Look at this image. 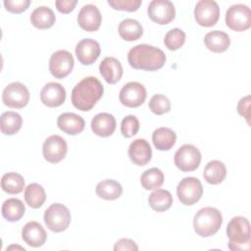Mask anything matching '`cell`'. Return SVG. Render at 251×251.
Returning <instances> with one entry per match:
<instances>
[{
    "label": "cell",
    "mask_w": 251,
    "mask_h": 251,
    "mask_svg": "<svg viewBox=\"0 0 251 251\" xmlns=\"http://www.w3.org/2000/svg\"><path fill=\"white\" fill-rule=\"evenodd\" d=\"M30 4L29 0H5L4 6L7 11L15 14H20L25 11Z\"/></svg>",
    "instance_id": "39"
},
{
    "label": "cell",
    "mask_w": 251,
    "mask_h": 251,
    "mask_svg": "<svg viewBox=\"0 0 251 251\" xmlns=\"http://www.w3.org/2000/svg\"><path fill=\"white\" fill-rule=\"evenodd\" d=\"M138 130H139V121L135 116L128 115L122 120L121 132L125 137L129 138L135 135Z\"/></svg>",
    "instance_id": "37"
},
{
    "label": "cell",
    "mask_w": 251,
    "mask_h": 251,
    "mask_svg": "<svg viewBox=\"0 0 251 251\" xmlns=\"http://www.w3.org/2000/svg\"><path fill=\"white\" fill-rule=\"evenodd\" d=\"M203 176L208 183L219 184L226 176V168L223 162L212 160L204 168Z\"/></svg>",
    "instance_id": "28"
},
{
    "label": "cell",
    "mask_w": 251,
    "mask_h": 251,
    "mask_svg": "<svg viewBox=\"0 0 251 251\" xmlns=\"http://www.w3.org/2000/svg\"><path fill=\"white\" fill-rule=\"evenodd\" d=\"M249 107H250V96L247 95L242 97L237 104V112L240 116L246 119L249 124Z\"/></svg>",
    "instance_id": "41"
},
{
    "label": "cell",
    "mask_w": 251,
    "mask_h": 251,
    "mask_svg": "<svg viewBox=\"0 0 251 251\" xmlns=\"http://www.w3.org/2000/svg\"><path fill=\"white\" fill-rule=\"evenodd\" d=\"M149 109L156 115H163L171 110L169 98L163 94H155L149 101Z\"/></svg>",
    "instance_id": "36"
},
{
    "label": "cell",
    "mask_w": 251,
    "mask_h": 251,
    "mask_svg": "<svg viewBox=\"0 0 251 251\" xmlns=\"http://www.w3.org/2000/svg\"><path fill=\"white\" fill-rule=\"evenodd\" d=\"M91 129L98 136L108 137L116 129V119L110 113H99L91 121Z\"/></svg>",
    "instance_id": "22"
},
{
    "label": "cell",
    "mask_w": 251,
    "mask_h": 251,
    "mask_svg": "<svg viewBox=\"0 0 251 251\" xmlns=\"http://www.w3.org/2000/svg\"><path fill=\"white\" fill-rule=\"evenodd\" d=\"M15 248H16V249H21V250H24V251L25 250L24 247H21V246H15V245H11V246L7 247V249H6V250L8 251V250H11V249H15Z\"/></svg>",
    "instance_id": "43"
},
{
    "label": "cell",
    "mask_w": 251,
    "mask_h": 251,
    "mask_svg": "<svg viewBox=\"0 0 251 251\" xmlns=\"http://www.w3.org/2000/svg\"><path fill=\"white\" fill-rule=\"evenodd\" d=\"M141 0H108V4L115 10L134 12L141 5Z\"/></svg>",
    "instance_id": "38"
},
{
    "label": "cell",
    "mask_w": 251,
    "mask_h": 251,
    "mask_svg": "<svg viewBox=\"0 0 251 251\" xmlns=\"http://www.w3.org/2000/svg\"><path fill=\"white\" fill-rule=\"evenodd\" d=\"M206 47L215 53H223L230 45V39L227 33L222 30H213L206 33L204 37Z\"/></svg>",
    "instance_id": "23"
},
{
    "label": "cell",
    "mask_w": 251,
    "mask_h": 251,
    "mask_svg": "<svg viewBox=\"0 0 251 251\" xmlns=\"http://www.w3.org/2000/svg\"><path fill=\"white\" fill-rule=\"evenodd\" d=\"M2 101L10 108H24L29 101L28 89L21 82H11L3 90Z\"/></svg>",
    "instance_id": "9"
},
{
    "label": "cell",
    "mask_w": 251,
    "mask_h": 251,
    "mask_svg": "<svg viewBox=\"0 0 251 251\" xmlns=\"http://www.w3.org/2000/svg\"><path fill=\"white\" fill-rule=\"evenodd\" d=\"M194 18L201 26H213L220 18V8L216 1L200 0L194 8Z\"/></svg>",
    "instance_id": "10"
},
{
    "label": "cell",
    "mask_w": 251,
    "mask_h": 251,
    "mask_svg": "<svg viewBox=\"0 0 251 251\" xmlns=\"http://www.w3.org/2000/svg\"><path fill=\"white\" fill-rule=\"evenodd\" d=\"M66 89L58 82L46 83L40 91L41 102L50 108L61 106L66 100Z\"/></svg>",
    "instance_id": "17"
},
{
    "label": "cell",
    "mask_w": 251,
    "mask_h": 251,
    "mask_svg": "<svg viewBox=\"0 0 251 251\" xmlns=\"http://www.w3.org/2000/svg\"><path fill=\"white\" fill-rule=\"evenodd\" d=\"M185 42V32L180 28H173L169 30L164 38V43L169 50L175 51L179 49Z\"/></svg>",
    "instance_id": "35"
},
{
    "label": "cell",
    "mask_w": 251,
    "mask_h": 251,
    "mask_svg": "<svg viewBox=\"0 0 251 251\" xmlns=\"http://www.w3.org/2000/svg\"><path fill=\"white\" fill-rule=\"evenodd\" d=\"M25 200L29 207L33 209L40 208L46 200V193L43 186L36 182L29 183L25 189Z\"/></svg>",
    "instance_id": "30"
},
{
    "label": "cell",
    "mask_w": 251,
    "mask_h": 251,
    "mask_svg": "<svg viewBox=\"0 0 251 251\" xmlns=\"http://www.w3.org/2000/svg\"><path fill=\"white\" fill-rule=\"evenodd\" d=\"M2 216L8 222L20 221L25 212V204L18 198H9L4 201L1 208Z\"/></svg>",
    "instance_id": "26"
},
{
    "label": "cell",
    "mask_w": 251,
    "mask_h": 251,
    "mask_svg": "<svg viewBox=\"0 0 251 251\" xmlns=\"http://www.w3.org/2000/svg\"><path fill=\"white\" fill-rule=\"evenodd\" d=\"M115 251H124V250H129V251H137L138 246L136 243L129 238H121L118 240L114 245Z\"/></svg>",
    "instance_id": "40"
},
{
    "label": "cell",
    "mask_w": 251,
    "mask_h": 251,
    "mask_svg": "<svg viewBox=\"0 0 251 251\" xmlns=\"http://www.w3.org/2000/svg\"><path fill=\"white\" fill-rule=\"evenodd\" d=\"M22 237L24 241L31 247L42 246L47 238L44 227L37 222L31 221L25 225L22 229Z\"/></svg>",
    "instance_id": "19"
},
{
    "label": "cell",
    "mask_w": 251,
    "mask_h": 251,
    "mask_svg": "<svg viewBox=\"0 0 251 251\" xmlns=\"http://www.w3.org/2000/svg\"><path fill=\"white\" fill-rule=\"evenodd\" d=\"M56 21L55 14L52 9L46 6L35 8L30 15V23L33 26L39 29H46L51 27Z\"/></svg>",
    "instance_id": "25"
},
{
    "label": "cell",
    "mask_w": 251,
    "mask_h": 251,
    "mask_svg": "<svg viewBox=\"0 0 251 251\" xmlns=\"http://www.w3.org/2000/svg\"><path fill=\"white\" fill-rule=\"evenodd\" d=\"M226 24L234 31H244L251 26V11L247 5L234 4L226 13Z\"/></svg>",
    "instance_id": "7"
},
{
    "label": "cell",
    "mask_w": 251,
    "mask_h": 251,
    "mask_svg": "<svg viewBox=\"0 0 251 251\" xmlns=\"http://www.w3.org/2000/svg\"><path fill=\"white\" fill-rule=\"evenodd\" d=\"M152 141L157 150L168 151L175 145L176 134L169 127H159L153 131Z\"/></svg>",
    "instance_id": "24"
},
{
    "label": "cell",
    "mask_w": 251,
    "mask_h": 251,
    "mask_svg": "<svg viewBox=\"0 0 251 251\" xmlns=\"http://www.w3.org/2000/svg\"><path fill=\"white\" fill-rule=\"evenodd\" d=\"M164 174L158 168H151L143 172L140 176V183L146 190L157 189L164 183Z\"/></svg>",
    "instance_id": "34"
},
{
    "label": "cell",
    "mask_w": 251,
    "mask_h": 251,
    "mask_svg": "<svg viewBox=\"0 0 251 251\" xmlns=\"http://www.w3.org/2000/svg\"><path fill=\"white\" fill-rule=\"evenodd\" d=\"M95 192L98 197L105 200H116L121 197L123 187L120 182L114 179H104L97 183Z\"/></svg>",
    "instance_id": "29"
},
{
    "label": "cell",
    "mask_w": 251,
    "mask_h": 251,
    "mask_svg": "<svg viewBox=\"0 0 251 251\" xmlns=\"http://www.w3.org/2000/svg\"><path fill=\"white\" fill-rule=\"evenodd\" d=\"M68 145L66 140L57 134L50 135L43 143L42 153L44 159L52 164L61 162L67 155Z\"/></svg>",
    "instance_id": "14"
},
{
    "label": "cell",
    "mask_w": 251,
    "mask_h": 251,
    "mask_svg": "<svg viewBox=\"0 0 251 251\" xmlns=\"http://www.w3.org/2000/svg\"><path fill=\"white\" fill-rule=\"evenodd\" d=\"M1 187L8 194H19L24 190V176L18 173H7L1 178Z\"/></svg>",
    "instance_id": "33"
},
{
    "label": "cell",
    "mask_w": 251,
    "mask_h": 251,
    "mask_svg": "<svg viewBox=\"0 0 251 251\" xmlns=\"http://www.w3.org/2000/svg\"><path fill=\"white\" fill-rule=\"evenodd\" d=\"M226 235L230 250L248 251L250 249V225L245 217H233L227 224Z\"/></svg>",
    "instance_id": "3"
},
{
    "label": "cell",
    "mask_w": 251,
    "mask_h": 251,
    "mask_svg": "<svg viewBox=\"0 0 251 251\" xmlns=\"http://www.w3.org/2000/svg\"><path fill=\"white\" fill-rule=\"evenodd\" d=\"M127 61L129 66L135 70L154 72L165 65L166 55L158 47L138 44L128 51Z\"/></svg>",
    "instance_id": "1"
},
{
    "label": "cell",
    "mask_w": 251,
    "mask_h": 251,
    "mask_svg": "<svg viewBox=\"0 0 251 251\" xmlns=\"http://www.w3.org/2000/svg\"><path fill=\"white\" fill-rule=\"evenodd\" d=\"M99 72L106 82L117 83L123 76V67L121 62L114 57H106L99 65Z\"/></svg>",
    "instance_id": "21"
},
{
    "label": "cell",
    "mask_w": 251,
    "mask_h": 251,
    "mask_svg": "<svg viewBox=\"0 0 251 251\" xmlns=\"http://www.w3.org/2000/svg\"><path fill=\"white\" fill-rule=\"evenodd\" d=\"M178 200L186 206H191L198 202L203 194V186L201 181L194 177L188 176L182 178L176 187Z\"/></svg>",
    "instance_id": "6"
},
{
    "label": "cell",
    "mask_w": 251,
    "mask_h": 251,
    "mask_svg": "<svg viewBox=\"0 0 251 251\" xmlns=\"http://www.w3.org/2000/svg\"><path fill=\"white\" fill-rule=\"evenodd\" d=\"M23 125V119L20 114L8 111L4 112L1 115V123H0V128L2 133L6 135H13L17 133Z\"/></svg>",
    "instance_id": "32"
},
{
    "label": "cell",
    "mask_w": 251,
    "mask_h": 251,
    "mask_svg": "<svg viewBox=\"0 0 251 251\" xmlns=\"http://www.w3.org/2000/svg\"><path fill=\"white\" fill-rule=\"evenodd\" d=\"M149 206L156 212H165L173 204V196L170 191L165 189H156L148 197Z\"/></svg>",
    "instance_id": "31"
},
{
    "label": "cell",
    "mask_w": 251,
    "mask_h": 251,
    "mask_svg": "<svg viewBox=\"0 0 251 251\" xmlns=\"http://www.w3.org/2000/svg\"><path fill=\"white\" fill-rule=\"evenodd\" d=\"M100 53L101 48L99 43L91 38H84L75 46L76 58L84 66L92 65L98 59Z\"/></svg>",
    "instance_id": "15"
},
{
    "label": "cell",
    "mask_w": 251,
    "mask_h": 251,
    "mask_svg": "<svg viewBox=\"0 0 251 251\" xmlns=\"http://www.w3.org/2000/svg\"><path fill=\"white\" fill-rule=\"evenodd\" d=\"M223 224L221 212L214 207H205L200 209L193 218L194 231L201 237L214 235Z\"/></svg>",
    "instance_id": "4"
},
{
    "label": "cell",
    "mask_w": 251,
    "mask_h": 251,
    "mask_svg": "<svg viewBox=\"0 0 251 251\" xmlns=\"http://www.w3.org/2000/svg\"><path fill=\"white\" fill-rule=\"evenodd\" d=\"M102 16L99 9L92 4L82 6L77 15L78 25L86 31H95L100 27Z\"/></svg>",
    "instance_id": "16"
},
{
    "label": "cell",
    "mask_w": 251,
    "mask_h": 251,
    "mask_svg": "<svg viewBox=\"0 0 251 251\" xmlns=\"http://www.w3.org/2000/svg\"><path fill=\"white\" fill-rule=\"evenodd\" d=\"M57 126L65 133L70 135H76L84 129L85 122L79 115L67 112L61 114L58 117Z\"/></svg>",
    "instance_id": "20"
},
{
    "label": "cell",
    "mask_w": 251,
    "mask_h": 251,
    "mask_svg": "<svg viewBox=\"0 0 251 251\" xmlns=\"http://www.w3.org/2000/svg\"><path fill=\"white\" fill-rule=\"evenodd\" d=\"M128 157L136 166H145L150 162L152 157V149L146 139L137 138L133 140L128 147Z\"/></svg>",
    "instance_id": "18"
},
{
    "label": "cell",
    "mask_w": 251,
    "mask_h": 251,
    "mask_svg": "<svg viewBox=\"0 0 251 251\" xmlns=\"http://www.w3.org/2000/svg\"><path fill=\"white\" fill-rule=\"evenodd\" d=\"M118 31L124 40L134 41L142 36L143 27L141 24L136 20L125 19L120 23Z\"/></svg>",
    "instance_id": "27"
},
{
    "label": "cell",
    "mask_w": 251,
    "mask_h": 251,
    "mask_svg": "<svg viewBox=\"0 0 251 251\" xmlns=\"http://www.w3.org/2000/svg\"><path fill=\"white\" fill-rule=\"evenodd\" d=\"M75 65L73 55L67 50L54 52L49 60V71L56 78H64L71 74Z\"/></svg>",
    "instance_id": "11"
},
{
    "label": "cell",
    "mask_w": 251,
    "mask_h": 251,
    "mask_svg": "<svg viewBox=\"0 0 251 251\" xmlns=\"http://www.w3.org/2000/svg\"><path fill=\"white\" fill-rule=\"evenodd\" d=\"M44 222L46 226L53 232L66 230L71 224L70 210L63 204L54 203L44 212Z\"/></svg>",
    "instance_id": "5"
},
{
    "label": "cell",
    "mask_w": 251,
    "mask_h": 251,
    "mask_svg": "<svg viewBox=\"0 0 251 251\" xmlns=\"http://www.w3.org/2000/svg\"><path fill=\"white\" fill-rule=\"evenodd\" d=\"M104 87L94 76L82 78L72 91V103L75 108L86 112L91 110L102 97Z\"/></svg>",
    "instance_id": "2"
},
{
    "label": "cell",
    "mask_w": 251,
    "mask_h": 251,
    "mask_svg": "<svg viewBox=\"0 0 251 251\" xmlns=\"http://www.w3.org/2000/svg\"><path fill=\"white\" fill-rule=\"evenodd\" d=\"M175 165L182 172H193L201 163V153L192 144H183L175 153Z\"/></svg>",
    "instance_id": "8"
},
{
    "label": "cell",
    "mask_w": 251,
    "mask_h": 251,
    "mask_svg": "<svg viewBox=\"0 0 251 251\" xmlns=\"http://www.w3.org/2000/svg\"><path fill=\"white\" fill-rule=\"evenodd\" d=\"M148 17L158 25H168L176 16L174 4L169 0H153L147 8Z\"/></svg>",
    "instance_id": "13"
},
{
    "label": "cell",
    "mask_w": 251,
    "mask_h": 251,
    "mask_svg": "<svg viewBox=\"0 0 251 251\" xmlns=\"http://www.w3.org/2000/svg\"><path fill=\"white\" fill-rule=\"evenodd\" d=\"M146 96L147 92L145 87L137 81L126 83L119 94L120 102L128 108L139 107L144 103Z\"/></svg>",
    "instance_id": "12"
},
{
    "label": "cell",
    "mask_w": 251,
    "mask_h": 251,
    "mask_svg": "<svg viewBox=\"0 0 251 251\" xmlns=\"http://www.w3.org/2000/svg\"><path fill=\"white\" fill-rule=\"evenodd\" d=\"M76 3V0H57L55 2V5L59 12L63 14H68L75 9Z\"/></svg>",
    "instance_id": "42"
}]
</instances>
